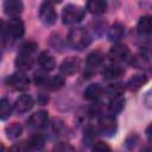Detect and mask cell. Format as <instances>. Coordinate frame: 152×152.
Listing matches in <instances>:
<instances>
[{
  "instance_id": "83f0119b",
  "label": "cell",
  "mask_w": 152,
  "mask_h": 152,
  "mask_svg": "<svg viewBox=\"0 0 152 152\" xmlns=\"http://www.w3.org/2000/svg\"><path fill=\"white\" fill-rule=\"evenodd\" d=\"M91 152H110L109 146L103 141H97L93 145Z\"/></svg>"
},
{
  "instance_id": "f1b7e54d",
  "label": "cell",
  "mask_w": 152,
  "mask_h": 152,
  "mask_svg": "<svg viewBox=\"0 0 152 152\" xmlns=\"http://www.w3.org/2000/svg\"><path fill=\"white\" fill-rule=\"evenodd\" d=\"M48 80H49V76H46V74L42 71L34 74V83L38 86H46Z\"/></svg>"
},
{
  "instance_id": "5bb4252c",
  "label": "cell",
  "mask_w": 152,
  "mask_h": 152,
  "mask_svg": "<svg viewBox=\"0 0 152 152\" xmlns=\"http://www.w3.org/2000/svg\"><path fill=\"white\" fill-rule=\"evenodd\" d=\"M15 65L20 71L30 70L33 66V57H32V55H26V53L18 52V56L15 58Z\"/></svg>"
},
{
  "instance_id": "4fadbf2b",
  "label": "cell",
  "mask_w": 152,
  "mask_h": 152,
  "mask_svg": "<svg viewBox=\"0 0 152 152\" xmlns=\"http://www.w3.org/2000/svg\"><path fill=\"white\" fill-rule=\"evenodd\" d=\"M37 62H38V64L40 65V68L44 71H51L56 66V63H55L53 57L49 52H46V51H43V52H40L38 55Z\"/></svg>"
},
{
  "instance_id": "f546056e",
  "label": "cell",
  "mask_w": 152,
  "mask_h": 152,
  "mask_svg": "<svg viewBox=\"0 0 152 152\" xmlns=\"http://www.w3.org/2000/svg\"><path fill=\"white\" fill-rule=\"evenodd\" d=\"M146 134H147V137H148L150 139H152V124L147 127V129H146Z\"/></svg>"
},
{
  "instance_id": "cb8c5ba5",
  "label": "cell",
  "mask_w": 152,
  "mask_h": 152,
  "mask_svg": "<svg viewBox=\"0 0 152 152\" xmlns=\"http://www.w3.org/2000/svg\"><path fill=\"white\" fill-rule=\"evenodd\" d=\"M12 114V104L7 99H1L0 101V118L2 120L7 119Z\"/></svg>"
},
{
  "instance_id": "277c9868",
  "label": "cell",
  "mask_w": 152,
  "mask_h": 152,
  "mask_svg": "<svg viewBox=\"0 0 152 152\" xmlns=\"http://www.w3.org/2000/svg\"><path fill=\"white\" fill-rule=\"evenodd\" d=\"M7 84L14 90H25L30 86V80L23 71H18L7 78Z\"/></svg>"
},
{
  "instance_id": "2e32d148",
  "label": "cell",
  "mask_w": 152,
  "mask_h": 152,
  "mask_svg": "<svg viewBox=\"0 0 152 152\" xmlns=\"http://www.w3.org/2000/svg\"><path fill=\"white\" fill-rule=\"evenodd\" d=\"M146 81H147V78H146V76L142 75V74L133 75V76L128 80V82H127V88H128L131 91H137V90H139V89L146 83Z\"/></svg>"
},
{
  "instance_id": "6da1fadb",
  "label": "cell",
  "mask_w": 152,
  "mask_h": 152,
  "mask_svg": "<svg viewBox=\"0 0 152 152\" xmlns=\"http://www.w3.org/2000/svg\"><path fill=\"white\" fill-rule=\"evenodd\" d=\"M68 44L75 50H83L90 44V34L84 27H74L68 34Z\"/></svg>"
},
{
  "instance_id": "8fae6325",
  "label": "cell",
  "mask_w": 152,
  "mask_h": 152,
  "mask_svg": "<svg viewBox=\"0 0 152 152\" xmlns=\"http://www.w3.org/2000/svg\"><path fill=\"white\" fill-rule=\"evenodd\" d=\"M46 122H48V112L45 110H38L33 113L27 120V125L32 128H42L45 126Z\"/></svg>"
},
{
  "instance_id": "9c48e42d",
  "label": "cell",
  "mask_w": 152,
  "mask_h": 152,
  "mask_svg": "<svg viewBox=\"0 0 152 152\" xmlns=\"http://www.w3.org/2000/svg\"><path fill=\"white\" fill-rule=\"evenodd\" d=\"M80 68V59L76 58V57H69L66 59H64L61 65H59V71L65 75V76H69V75H72L75 72H77Z\"/></svg>"
},
{
  "instance_id": "7a4b0ae2",
  "label": "cell",
  "mask_w": 152,
  "mask_h": 152,
  "mask_svg": "<svg viewBox=\"0 0 152 152\" xmlns=\"http://www.w3.org/2000/svg\"><path fill=\"white\" fill-rule=\"evenodd\" d=\"M84 14H86V10H83L81 6L69 4L62 11V21L63 24L66 25L76 24L83 19Z\"/></svg>"
},
{
  "instance_id": "5b68a950",
  "label": "cell",
  "mask_w": 152,
  "mask_h": 152,
  "mask_svg": "<svg viewBox=\"0 0 152 152\" xmlns=\"http://www.w3.org/2000/svg\"><path fill=\"white\" fill-rule=\"evenodd\" d=\"M116 128H118L116 120L112 115L102 116L99 120V131L102 134H104V135H113V134H115Z\"/></svg>"
},
{
  "instance_id": "52a82bcc",
  "label": "cell",
  "mask_w": 152,
  "mask_h": 152,
  "mask_svg": "<svg viewBox=\"0 0 152 152\" xmlns=\"http://www.w3.org/2000/svg\"><path fill=\"white\" fill-rule=\"evenodd\" d=\"M5 31L7 32L8 37L11 36L12 38H20L24 32H25V26H24V23L18 19V18H13L11 19L8 23H7V26L5 27Z\"/></svg>"
},
{
  "instance_id": "7c38bea8",
  "label": "cell",
  "mask_w": 152,
  "mask_h": 152,
  "mask_svg": "<svg viewBox=\"0 0 152 152\" xmlns=\"http://www.w3.org/2000/svg\"><path fill=\"white\" fill-rule=\"evenodd\" d=\"M102 76L104 80H115L125 74V70L122 66L118 64H109L102 69Z\"/></svg>"
},
{
  "instance_id": "d6986e66",
  "label": "cell",
  "mask_w": 152,
  "mask_h": 152,
  "mask_svg": "<svg viewBox=\"0 0 152 152\" xmlns=\"http://www.w3.org/2000/svg\"><path fill=\"white\" fill-rule=\"evenodd\" d=\"M103 62V55L100 52V51H93L88 55L87 57V68L90 69V70H94L96 69L99 65H101Z\"/></svg>"
},
{
  "instance_id": "ffe728a7",
  "label": "cell",
  "mask_w": 152,
  "mask_h": 152,
  "mask_svg": "<svg viewBox=\"0 0 152 152\" xmlns=\"http://www.w3.org/2000/svg\"><path fill=\"white\" fill-rule=\"evenodd\" d=\"M125 33V26L121 23H114L108 30V39L112 42L119 40Z\"/></svg>"
},
{
  "instance_id": "7402d4cb",
  "label": "cell",
  "mask_w": 152,
  "mask_h": 152,
  "mask_svg": "<svg viewBox=\"0 0 152 152\" xmlns=\"http://www.w3.org/2000/svg\"><path fill=\"white\" fill-rule=\"evenodd\" d=\"M64 86V77L62 75H56L52 77H49L48 83L45 87H48L51 90H58Z\"/></svg>"
},
{
  "instance_id": "3957f363",
  "label": "cell",
  "mask_w": 152,
  "mask_h": 152,
  "mask_svg": "<svg viewBox=\"0 0 152 152\" xmlns=\"http://www.w3.org/2000/svg\"><path fill=\"white\" fill-rule=\"evenodd\" d=\"M38 13H39V18H40L42 23H44L45 25H52L56 23L57 14H56V11H55L52 2L44 1L39 7Z\"/></svg>"
},
{
  "instance_id": "d4e9b609",
  "label": "cell",
  "mask_w": 152,
  "mask_h": 152,
  "mask_svg": "<svg viewBox=\"0 0 152 152\" xmlns=\"http://www.w3.org/2000/svg\"><path fill=\"white\" fill-rule=\"evenodd\" d=\"M21 131H23V128H21V126L18 122H13L12 125H10V126L6 127V133H7V137L10 139H17V138H19L20 134H21Z\"/></svg>"
},
{
  "instance_id": "ac0fdd59",
  "label": "cell",
  "mask_w": 152,
  "mask_h": 152,
  "mask_svg": "<svg viewBox=\"0 0 152 152\" xmlns=\"http://www.w3.org/2000/svg\"><path fill=\"white\" fill-rule=\"evenodd\" d=\"M87 10L93 14H102L107 10V2L103 0H90L87 2Z\"/></svg>"
},
{
  "instance_id": "ba28073f",
  "label": "cell",
  "mask_w": 152,
  "mask_h": 152,
  "mask_svg": "<svg viewBox=\"0 0 152 152\" xmlns=\"http://www.w3.org/2000/svg\"><path fill=\"white\" fill-rule=\"evenodd\" d=\"M33 107V99L28 94L20 95L14 102V110L18 114H24Z\"/></svg>"
},
{
  "instance_id": "44dd1931",
  "label": "cell",
  "mask_w": 152,
  "mask_h": 152,
  "mask_svg": "<svg viewBox=\"0 0 152 152\" xmlns=\"http://www.w3.org/2000/svg\"><path fill=\"white\" fill-rule=\"evenodd\" d=\"M125 104V99L124 96H113L109 100V104H108V109L112 114H118L122 110Z\"/></svg>"
},
{
  "instance_id": "e0dca14e",
  "label": "cell",
  "mask_w": 152,
  "mask_h": 152,
  "mask_svg": "<svg viewBox=\"0 0 152 152\" xmlns=\"http://www.w3.org/2000/svg\"><path fill=\"white\" fill-rule=\"evenodd\" d=\"M137 30L140 34H148L152 32V15H144L137 24Z\"/></svg>"
},
{
  "instance_id": "4316f807",
  "label": "cell",
  "mask_w": 152,
  "mask_h": 152,
  "mask_svg": "<svg viewBox=\"0 0 152 152\" xmlns=\"http://www.w3.org/2000/svg\"><path fill=\"white\" fill-rule=\"evenodd\" d=\"M53 152H75V148L69 142H58L53 146Z\"/></svg>"
},
{
  "instance_id": "4dcf8cb0",
  "label": "cell",
  "mask_w": 152,
  "mask_h": 152,
  "mask_svg": "<svg viewBox=\"0 0 152 152\" xmlns=\"http://www.w3.org/2000/svg\"><path fill=\"white\" fill-rule=\"evenodd\" d=\"M141 152H152V150L150 147H145L144 150H141Z\"/></svg>"
},
{
  "instance_id": "30bf717a",
  "label": "cell",
  "mask_w": 152,
  "mask_h": 152,
  "mask_svg": "<svg viewBox=\"0 0 152 152\" xmlns=\"http://www.w3.org/2000/svg\"><path fill=\"white\" fill-rule=\"evenodd\" d=\"M23 2L19 0H6L4 2V12L8 17H12V19L17 18L23 12Z\"/></svg>"
},
{
  "instance_id": "484cf974",
  "label": "cell",
  "mask_w": 152,
  "mask_h": 152,
  "mask_svg": "<svg viewBox=\"0 0 152 152\" xmlns=\"http://www.w3.org/2000/svg\"><path fill=\"white\" fill-rule=\"evenodd\" d=\"M37 48H38V45L34 42H26L20 46L19 52L20 53H26V55H32L37 50Z\"/></svg>"
},
{
  "instance_id": "8992f818",
  "label": "cell",
  "mask_w": 152,
  "mask_h": 152,
  "mask_svg": "<svg viewBox=\"0 0 152 152\" xmlns=\"http://www.w3.org/2000/svg\"><path fill=\"white\" fill-rule=\"evenodd\" d=\"M108 56L114 62H124L129 57V49L125 44H114L110 48Z\"/></svg>"
},
{
  "instance_id": "9a60e30c",
  "label": "cell",
  "mask_w": 152,
  "mask_h": 152,
  "mask_svg": "<svg viewBox=\"0 0 152 152\" xmlns=\"http://www.w3.org/2000/svg\"><path fill=\"white\" fill-rule=\"evenodd\" d=\"M102 91H103V88L101 87V84L99 83H93L90 86H88L84 91H83V96L84 99L89 100V101H95L97 100L101 95H102Z\"/></svg>"
},
{
  "instance_id": "603a6c76",
  "label": "cell",
  "mask_w": 152,
  "mask_h": 152,
  "mask_svg": "<svg viewBox=\"0 0 152 152\" xmlns=\"http://www.w3.org/2000/svg\"><path fill=\"white\" fill-rule=\"evenodd\" d=\"M27 146L32 150H40L44 146V138L42 134H33L30 137V139L27 140Z\"/></svg>"
}]
</instances>
